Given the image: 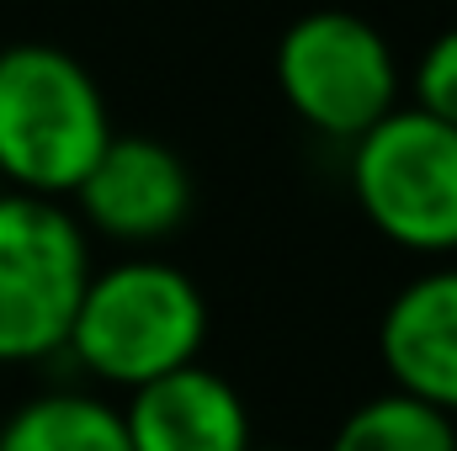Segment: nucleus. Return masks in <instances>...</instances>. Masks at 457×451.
Listing matches in <instances>:
<instances>
[{
  "label": "nucleus",
  "instance_id": "1",
  "mask_svg": "<svg viewBox=\"0 0 457 451\" xmlns=\"http://www.w3.org/2000/svg\"><path fill=\"white\" fill-rule=\"evenodd\" d=\"M107 91L59 43L0 48V186L43 202L75 197L112 144Z\"/></svg>",
  "mask_w": 457,
  "mask_h": 451
},
{
  "label": "nucleus",
  "instance_id": "2",
  "mask_svg": "<svg viewBox=\"0 0 457 451\" xmlns=\"http://www.w3.org/2000/svg\"><path fill=\"white\" fill-rule=\"evenodd\" d=\"M208 298L203 287L154 255H128L91 271L64 350L112 388H144L203 356Z\"/></svg>",
  "mask_w": 457,
  "mask_h": 451
},
{
  "label": "nucleus",
  "instance_id": "3",
  "mask_svg": "<svg viewBox=\"0 0 457 451\" xmlns=\"http://www.w3.org/2000/svg\"><path fill=\"white\" fill-rule=\"evenodd\" d=\"M271 80L287 112L320 138L356 144L404 102V70L378 21L345 5L303 11L271 48Z\"/></svg>",
  "mask_w": 457,
  "mask_h": 451
},
{
  "label": "nucleus",
  "instance_id": "4",
  "mask_svg": "<svg viewBox=\"0 0 457 451\" xmlns=\"http://www.w3.org/2000/svg\"><path fill=\"white\" fill-rule=\"evenodd\" d=\"M91 271V234L64 202L0 192V366L64 350Z\"/></svg>",
  "mask_w": 457,
  "mask_h": 451
},
{
  "label": "nucleus",
  "instance_id": "5",
  "mask_svg": "<svg viewBox=\"0 0 457 451\" xmlns=\"http://www.w3.org/2000/svg\"><path fill=\"white\" fill-rule=\"evenodd\" d=\"M361 218L410 255H457V127L399 107L351 144Z\"/></svg>",
  "mask_w": 457,
  "mask_h": 451
},
{
  "label": "nucleus",
  "instance_id": "6",
  "mask_svg": "<svg viewBox=\"0 0 457 451\" xmlns=\"http://www.w3.org/2000/svg\"><path fill=\"white\" fill-rule=\"evenodd\" d=\"M192 218L187 160L149 133H112L102 160L75 186V224L128 250L165 244Z\"/></svg>",
  "mask_w": 457,
  "mask_h": 451
},
{
  "label": "nucleus",
  "instance_id": "7",
  "mask_svg": "<svg viewBox=\"0 0 457 451\" xmlns=\"http://www.w3.org/2000/svg\"><path fill=\"white\" fill-rule=\"evenodd\" d=\"M378 356L394 393H410L447 420L457 414V260H442L404 282L383 319H378Z\"/></svg>",
  "mask_w": 457,
  "mask_h": 451
},
{
  "label": "nucleus",
  "instance_id": "8",
  "mask_svg": "<svg viewBox=\"0 0 457 451\" xmlns=\"http://www.w3.org/2000/svg\"><path fill=\"white\" fill-rule=\"evenodd\" d=\"M117 414L133 451H255L239 388L203 361L133 388Z\"/></svg>",
  "mask_w": 457,
  "mask_h": 451
},
{
  "label": "nucleus",
  "instance_id": "9",
  "mask_svg": "<svg viewBox=\"0 0 457 451\" xmlns=\"http://www.w3.org/2000/svg\"><path fill=\"white\" fill-rule=\"evenodd\" d=\"M0 451H133L122 414L96 393H43L27 398L0 425Z\"/></svg>",
  "mask_w": 457,
  "mask_h": 451
},
{
  "label": "nucleus",
  "instance_id": "10",
  "mask_svg": "<svg viewBox=\"0 0 457 451\" xmlns=\"http://www.w3.org/2000/svg\"><path fill=\"white\" fill-rule=\"evenodd\" d=\"M330 451H457V425L442 409L388 388L345 414Z\"/></svg>",
  "mask_w": 457,
  "mask_h": 451
},
{
  "label": "nucleus",
  "instance_id": "11",
  "mask_svg": "<svg viewBox=\"0 0 457 451\" xmlns=\"http://www.w3.org/2000/svg\"><path fill=\"white\" fill-rule=\"evenodd\" d=\"M404 86H410V107H415V112L457 127V21L442 27V32L420 48V59L410 64Z\"/></svg>",
  "mask_w": 457,
  "mask_h": 451
}]
</instances>
